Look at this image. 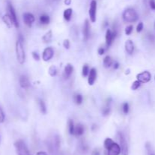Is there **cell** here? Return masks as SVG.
Listing matches in <instances>:
<instances>
[{
  "mask_svg": "<svg viewBox=\"0 0 155 155\" xmlns=\"http://www.w3.org/2000/svg\"><path fill=\"white\" fill-rule=\"evenodd\" d=\"M92 155H100L99 150H97V149H95V150H93V152H92Z\"/></svg>",
  "mask_w": 155,
  "mask_h": 155,
  "instance_id": "43",
  "label": "cell"
},
{
  "mask_svg": "<svg viewBox=\"0 0 155 155\" xmlns=\"http://www.w3.org/2000/svg\"><path fill=\"white\" fill-rule=\"evenodd\" d=\"M16 151L18 155H32L30 150L27 148V145L22 140H18L14 143Z\"/></svg>",
  "mask_w": 155,
  "mask_h": 155,
  "instance_id": "5",
  "label": "cell"
},
{
  "mask_svg": "<svg viewBox=\"0 0 155 155\" xmlns=\"http://www.w3.org/2000/svg\"><path fill=\"white\" fill-rule=\"evenodd\" d=\"M97 79V71L95 68H92L89 71V75H88V84L89 85H93Z\"/></svg>",
  "mask_w": 155,
  "mask_h": 155,
  "instance_id": "14",
  "label": "cell"
},
{
  "mask_svg": "<svg viewBox=\"0 0 155 155\" xmlns=\"http://www.w3.org/2000/svg\"><path fill=\"white\" fill-rule=\"evenodd\" d=\"M154 29H155V22H154Z\"/></svg>",
  "mask_w": 155,
  "mask_h": 155,
  "instance_id": "50",
  "label": "cell"
},
{
  "mask_svg": "<svg viewBox=\"0 0 155 155\" xmlns=\"http://www.w3.org/2000/svg\"><path fill=\"white\" fill-rule=\"evenodd\" d=\"M60 137L58 135H54L48 138L46 141V146L51 155L58 154L59 148H60Z\"/></svg>",
  "mask_w": 155,
  "mask_h": 155,
  "instance_id": "1",
  "label": "cell"
},
{
  "mask_svg": "<svg viewBox=\"0 0 155 155\" xmlns=\"http://www.w3.org/2000/svg\"><path fill=\"white\" fill-rule=\"evenodd\" d=\"M37 155H48V153L44 151H39L37 153Z\"/></svg>",
  "mask_w": 155,
  "mask_h": 155,
  "instance_id": "45",
  "label": "cell"
},
{
  "mask_svg": "<svg viewBox=\"0 0 155 155\" xmlns=\"http://www.w3.org/2000/svg\"><path fill=\"white\" fill-rule=\"evenodd\" d=\"M123 19L125 22L134 23L139 20V14L134 8H128L123 13Z\"/></svg>",
  "mask_w": 155,
  "mask_h": 155,
  "instance_id": "3",
  "label": "cell"
},
{
  "mask_svg": "<svg viewBox=\"0 0 155 155\" xmlns=\"http://www.w3.org/2000/svg\"><path fill=\"white\" fill-rule=\"evenodd\" d=\"M105 49L104 47H99L98 50V53L100 56H102V55L105 54Z\"/></svg>",
  "mask_w": 155,
  "mask_h": 155,
  "instance_id": "41",
  "label": "cell"
},
{
  "mask_svg": "<svg viewBox=\"0 0 155 155\" xmlns=\"http://www.w3.org/2000/svg\"><path fill=\"white\" fill-rule=\"evenodd\" d=\"M40 22L42 24H49L50 22V18H49V15L47 14H42L41 16L40 17Z\"/></svg>",
  "mask_w": 155,
  "mask_h": 155,
  "instance_id": "24",
  "label": "cell"
},
{
  "mask_svg": "<svg viewBox=\"0 0 155 155\" xmlns=\"http://www.w3.org/2000/svg\"><path fill=\"white\" fill-rule=\"evenodd\" d=\"M118 139L119 142H120V146L121 147V153H122V155H128V143H127V140H126L125 136L124 135L122 132H118Z\"/></svg>",
  "mask_w": 155,
  "mask_h": 155,
  "instance_id": "6",
  "label": "cell"
},
{
  "mask_svg": "<svg viewBox=\"0 0 155 155\" xmlns=\"http://www.w3.org/2000/svg\"><path fill=\"white\" fill-rule=\"evenodd\" d=\"M23 20H24V22L27 27H32L33 24L35 21V17L33 14L29 12H26L23 14Z\"/></svg>",
  "mask_w": 155,
  "mask_h": 155,
  "instance_id": "11",
  "label": "cell"
},
{
  "mask_svg": "<svg viewBox=\"0 0 155 155\" xmlns=\"http://www.w3.org/2000/svg\"><path fill=\"white\" fill-rule=\"evenodd\" d=\"M149 5L151 9L155 10V0H149Z\"/></svg>",
  "mask_w": 155,
  "mask_h": 155,
  "instance_id": "40",
  "label": "cell"
},
{
  "mask_svg": "<svg viewBox=\"0 0 155 155\" xmlns=\"http://www.w3.org/2000/svg\"><path fill=\"white\" fill-rule=\"evenodd\" d=\"M15 52H16V57H17V60L18 63L21 65H23L25 63L26 60V54L25 50H24V44H23V41L18 40L16 41L15 44Z\"/></svg>",
  "mask_w": 155,
  "mask_h": 155,
  "instance_id": "2",
  "label": "cell"
},
{
  "mask_svg": "<svg viewBox=\"0 0 155 155\" xmlns=\"http://www.w3.org/2000/svg\"><path fill=\"white\" fill-rule=\"evenodd\" d=\"M146 151H147V155H155V151L153 149V147L149 142L146 143L145 144Z\"/></svg>",
  "mask_w": 155,
  "mask_h": 155,
  "instance_id": "27",
  "label": "cell"
},
{
  "mask_svg": "<svg viewBox=\"0 0 155 155\" xmlns=\"http://www.w3.org/2000/svg\"><path fill=\"white\" fill-rule=\"evenodd\" d=\"M67 126H68V132H69V134L74 135L75 126H74V123H73V120L72 119L68 120Z\"/></svg>",
  "mask_w": 155,
  "mask_h": 155,
  "instance_id": "25",
  "label": "cell"
},
{
  "mask_svg": "<svg viewBox=\"0 0 155 155\" xmlns=\"http://www.w3.org/2000/svg\"><path fill=\"white\" fill-rule=\"evenodd\" d=\"M111 98H108L106 101L105 107L102 109V115L104 116H106L111 112Z\"/></svg>",
  "mask_w": 155,
  "mask_h": 155,
  "instance_id": "19",
  "label": "cell"
},
{
  "mask_svg": "<svg viewBox=\"0 0 155 155\" xmlns=\"http://www.w3.org/2000/svg\"><path fill=\"white\" fill-rule=\"evenodd\" d=\"M143 28H144V24H143L142 22H139V24L137 25V27H136V31H137L138 33L142 32Z\"/></svg>",
  "mask_w": 155,
  "mask_h": 155,
  "instance_id": "37",
  "label": "cell"
},
{
  "mask_svg": "<svg viewBox=\"0 0 155 155\" xmlns=\"http://www.w3.org/2000/svg\"><path fill=\"white\" fill-rule=\"evenodd\" d=\"M154 80H155V77H154Z\"/></svg>",
  "mask_w": 155,
  "mask_h": 155,
  "instance_id": "51",
  "label": "cell"
},
{
  "mask_svg": "<svg viewBox=\"0 0 155 155\" xmlns=\"http://www.w3.org/2000/svg\"><path fill=\"white\" fill-rule=\"evenodd\" d=\"M89 71H90V69H89V67L88 65L85 64L83 66H82V75L83 77H86L89 75Z\"/></svg>",
  "mask_w": 155,
  "mask_h": 155,
  "instance_id": "31",
  "label": "cell"
},
{
  "mask_svg": "<svg viewBox=\"0 0 155 155\" xmlns=\"http://www.w3.org/2000/svg\"><path fill=\"white\" fill-rule=\"evenodd\" d=\"M82 100H83L82 96L81 95H79V94H77V95H76L74 96V101L75 103H76V104H77V105H80V104H82Z\"/></svg>",
  "mask_w": 155,
  "mask_h": 155,
  "instance_id": "32",
  "label": "cell"
},
{
  "mask_svg": "<svg viewBox=\"0 0 155 155\" xmlns=\"http://www.w3.org/2000/svg\"><path fill=\"white\" fill-rule=\"evenodd\" d=\"M7 10H8V14H9V16L11 17L13 23H14V27H16V28H18L19 27V22H18V17H17L16 11L14 10V7H13L12 4L10 2H8V3H7Z\"/></svg>",
  "mask_w": 155,
  "mask_h": 155,
  "instance_id": "7",
  "label": "cell"
},
{
  "mask_svg": "<svg viewBox=\"0 0 155 155\" xmlns=\"http://www.w3.org/2000/svg\"><path fill=\"white\" fill-rule=\"evenodd\" d=\"M119 67H120V64H119L117 62H114V65H113V68H114V70H117V69H118Z\"/></svg>",
  "mask_w": 155,
  "mask_h": 155,
  "instance_id": "42",
  "label": "cell"
},
{
  "mask_svg": "<svg viewBox=\"0 0 155 155\" xmlns=\"http://www.w3.org/2000/svg\"><path fill=\"white\" fill-rule=\"evenodd\" d=\"M72 14H73V10H72V8H67V9H65L63 14L64 18L65 21H70L72 17Z\"/></svg>",
  "mask_w": 155,
  "mask_h": 155,
  "instance_id": "23",
  "label": "cell"
},
{
  "mask_svg": "<svg viewBox=\"0 0 155 155\" xmlns=\"http://www.w3.org/2000/svg\"><path fill=\"white\" fill-rule=\"evenodd\" d=\"M130 111V105L128 103H124L123 104V112L124 114H128Z\"/></svg>",
  "mask_w": 155,
  "mask_h": 155,
  "instance_id": "34",
  "label": "cell"
},
{
  "mask_svg": "<svg viewBox=\"0 0 155 155\" xmlns=\"http://www.w3.org/2000/svg\"><path fill=\"white\" fill-rule=\"evenodd\" d=\"M19 84L20 86L23 89H27L30 86V82L27 76L26 75H21L19 79Z\"/></svg>",
  "mask_w": 155,
  "mask_h": 155,
  "instance_id": "15",
  "label": "cell"
},
{
  "mask_svg": "<svg viewBox=\"0 0 155 155\" xmlns=\"http://www.w3.org/2000/svg\"><path fill=\"white\" fill-rule=\"evenodd\" d=\"M63 46H64V47L65 49H67V50H68V49L70 48V41H69V40L66 39V40H64Z\"/></svg>",
  "mask_w": 155,
  "mask_h": 155,
  "instance_id": "38",
  "label": "cell"
},
{
  "mask_svg": "<svg viewBox=\"0 0 155 155\" xmlns=\"http://www.w3.org/2000/svg\"><path fill=\"white\" fill-rule=\"evenodd\" d=\"M64 4L66 5H70L71 4V0H64Z\"/></svg>",
  "mask_w": 155,
  "mask_h": 155,
  "instance_id": "44",
  "label": "cell"
},
{
  "mask_svg": "<svg viewBox=\"0 0 155 155\" xmlns=\"http://www.w3.org/2000/svg\"><path fill=\"white\" fill-rule=\"evenodd\" d=\"M108 21H105V22H104V25H103V27H107L108 26Z\"/></svg>",
  "mask_w": 155,
  "mask_h": 155,
  "instance_id": "46",
  "label": "cell"
},
{
  "mask_svg": "<svg viewBox=\"0 0 155 155\" xmlns=\"http://www.w3.org/2000/svg\"><path fill=\"white\" fill-rule=\"evenodd\" d=\"M103 65H104V67L106 68V69L111 67L114 65V61H113L112 58L109 56H105L104 60H103Z\"/></svg>",
  "mask_w": 155,
  "mask_h": 155,
  "instance_id": "20",
  "label": "cell"
},
{
  "mask_svg": "<svg viewBox=\"0 0 155 155\" xmlns=\"http://www.w3.org/2000/svg\"><path fill=\"white\" fill-rule=\"evenodd\" d=\"M39 107H40V112L43 114H46L47 112V108H46V104L42 99L39 100Z\"/></svg>",
  "mask_w": 155,
  "mask_h": 155,
  "instance_id": "26",
  "label": "cell"
},
{
  "mask_svg": "<svg viewBox=\"0 0 155 155\" xmlns=\"http://www.w3.org/2000/svg\"><path fill=\"white\" fill-rule=\"evenodd\" d=\"M57 68L55 66H51L49 69V74L51 77H55L57 75Z\"/></svg>",
  "mask_w": 155,
  "mask_h": 155,
  "instance_id": "30",
  "label": "cell"
},
{
  "mask_svg": "<svg viewBox=\"0 0 155 155\" xmlns=\"http://www.w3.org/2000/svg\"><path fill=\"white\" fill-rule=\"evenodd\" d=\"M70 34H71V37L73 40H76L78 37V30L76 28V26H73L70 30Z\"/></svg>",
  "mask_w": 155,
  "mask_h": 155,
  "instance_id": "28",
  "label": "cell"
},
{
  "mask_svg": "<svg viewBox=\"0 0 155 155\" xmlns=\"http://www.w3.org/2000/svg\"><path fill=\"white\" fill-rule=\"evenodd\" d=\"M2 21L5 23L6 27L9 29L11 28V27L14 26V23H13L12 19H11V18L9 16V14H8V13L2 16Z\"/></svg>",
  "mask_w": 155,
  "mask_h": 155,
  "instance_id": "18",
  "label": "cell"
},
{
  "mask_svg": "<svg viewBox=\"0 0 155 155\" xmlns=\"http://www.w3.org/2000/svg\"><path fill=\"white\" fill-rule=\"evenodd\" d=\"M54 50H53L52 47L49 46V47H46L44 50H43V59L45 62H49V60L52 59L53 56H54Z\"/></svg>",
  "mask_w": 155,
  "mask_h": 155,
  "instance_id": "10",
  "label": "cell"
},
{
  "mask_svg": "<svg viewBox=\"0 0 155 155\" xmlns=\"http://www.w3.org/2000/svg\"><path fill=\"white\" fill-rule=\"evenodd\" d=\"M118 35V30H111L108 29L106 30V34H105V45H106L107 48H109L110 46L112 45L113 42L115 40L116 37Z\"/></svg>",
  "mask_w": 155,
  "mask_h": 155,
  "instance_id": "4",
  "label": "cell"
},
{
  "mask_svg": "<svg viewBox=\"0 0 155 155\" xmlns=\"http://www.w3.org/2000/svg\"><path fill=\"white\" fill-rule=\"evenodd\" d=\"M136 78H137V80L141 82L142 84H145L150 82L151 79V75L148 71H145V72L138 74L136 75Z\"/></svg>",
  "mask_w": 155,
  "mask_h": 155,
  "instance_id": "9",
  "label": "cell"
},
{
  "mask_svg": "<svg viewBox=\"0 0 155 155\" xmlns=\"http://www.w3.org/2000/svg\"><path fill=\"white\" fill-rule=\"evenodd\" d=\"M133 25L127 26L125 29V34H127V35H130V34H132V32H133Z\"/></svg>",
  "mask_w": 155,
  "mask_h": 155,
  "instance_id": "35",
  "label": "cell"
},
{
  "mask_svg": "<svg viewBox=\"0 0 155 155\" xmlns=\"http://www.w3.org/2000/svg\"><path fill=\"white\" fill-rule=\"evenodd\" d=\"M52 30H49L48 32H46V34L43 35V43H50L51 41H52Z\"/></svg>",
  "mask_w": 155,
  "mask_h": 155,
  "instance_id": "22",
  "label": "cell"
},
{
  "mask_svg": "<svg viewBox=\"0 0 155 155\" xmlns=\"http://www.w3.org/2000/svg\"><path fill=\"white\" fill-rule=\"evenodd\" d=\"M32 56H33V59H35L36 61H39L40 59V56L37 52H33L32 53Z\"/></svg>",
  "mask_w": 155,
  "mask_h": 155,
  "instance_id": "39",
  "label": "cell"
},
{
  "mask_svg": "<svg viewBox=\"0 0 155 155\" xmlns=\"http://www.w3.org/2000/svg\"><path fill=\"white\" fill-rule=\"evenodd\" d=\"M0 144H1V138H0Z\"/></svg>",
  "mask_w": 155,
  "mask_h": 155,
  "instance_id": "49",
  "label": "cell"
},
{
  "mask_svg": "<svg viewBox=\"0 0 155 155\" xmlns=\"http://www.w3.org/2000/svg\"><path fill=\"white\" fill-rule=\"evenodd\" d=\"M141 85H142L141 82H139V81H138V80L135 81V82H133V83L132 84L131 89L133 90V91H136V90L139 89V88H140Z\"/></svg>",
  "mask_w": 155,
  "mask_h": 155,
  "instance_id": "33",
  "label": "cell"
},
{
  "mask_svg": "<svg viewBox=\"0 0 155 155\" xmlns=\"http://www.w3.org/2000/svg\"><path fill=\"white\" fill-rule=\"evenodd\" d=\"M135 46L133 42L131 40H128L125 43V50L129 55H132L134 52Z\"/></svg>",
  "mask_w": 155,
  "mask_h": 155,
  "instance_id": "17",
  "label": "cell"
},
{
  "mask_svg": "<svg viewBox=\"0 0 155 155\" xmlns=\"http://www.w3.org/2000/svg\"><path fill=\"white\" fill-rule=\"evenodd\" d=\"M73 67L71 64H67L64 67L63 72V77L64 79H68L71 76L72 73H73Z\"/></svg>",
  "mask_w": 155,
  "mask_h": 155,
  "instance_id": "16",
  "label": "cell"
},
{
  "mask_svg": "<svg viewBox=\"0 0 155 155\" xmlns=\"http://www.w3.org/2000/svg\"><path fill=\"white\" fill-rule=\"evenodd\" d=\"M121 153V147L120 144L114 142L108 150H107L106 155H120Z\"/></svg>",
  "mask_w": 155,
  "mask_h": 155,
  "instance_id": "12",
  "label": "cell"
},
{
  "mask_svg": "<svg viewBox=\"0 0 155 155\" xmlns=\"http://www.w3.org/2000/svg\"><path fill=\"white\" fill-rule=\"evenodd\" d=\"M96 126H97L95 125V124H94V125L92 126V131H95V129L96 128Z\"/></svg>",
  "mask_w": 155,
  "mask_h": 155,
  "instance_id": "47",
  "label": "cell"
},
{
  "mask_svg": "<svg viewBox=\"0 0 155 155\" xmlns=\"http://www.w3.org/2000/svg\"><path fill=\"white\" fill-rule=\"evenodd\" d=\"M82 33H83L84 40L87 41L90 37V24H89V21L88 19L85 20V22H84Z\"/></svg>",
  "mask_w": 155,
  "mask_h": 155,
  "instance_id": "13",
  "label": "cell"
},
{
  "mask_svg": "<svg viewBox=\"0 0 155 155\" xmlns=\"http://www.w3.org/2000/svg\"><path fill=\"white\" fill-rule=\"evenodd\" d=\"M147 1H148V0H143V2H144L145 4L147 3Z\"/></svg>",
  "mask_w": 155,
  "mask_h": 155,
  "instance_id": "48",
  "label": "cell"
},
{
  "mask_svg": "<svg viewBox=\"0 0 155 155\" xmlns=\"http://www.w3.org/2000/svg\"><path fill=\"white\" fill-rule=\"evenodd\" d=\"M5 113H4V111L2 110V108L0 107V124L2 122H4V121H5Z\"/></svg>",
  "mask_w": 155,
  "mask_h": 155,
  "instance_id": "36",
  "label": "cell"
},
{
  "mask_svg": "<svg viewBox=\"0 0 155 155\" xmlns=\"http://www.w3.org/2000/svg\"><path fill=\"white\" fill-rule=\"evenodd\" d=\"M114 141H113L112 139L110 138H107L105 140V142H104V146H105L106 150H108V149L112 146V144H114Z\"/></svg>",
  "mask_w": 155,
  "mask_h": 155,
  "instance_id": "29",
  "label": "cell"
},
{
  "mask_svg": "<svg viewBox=\"0 0 155 155\" xmlns=\"http://www.w3.org/2000/svg\"><path fill=\"white\" fill-rule=\"evenodd\" d=\"M84 132H85V129H84V126L82 125V124H77V125L75 126L74 129V135L76 136H81L83 135Z\"/></svg>",
  "mask_w": 155,
  "mask_h": 155,
  "instance_id": "21",
  "label": "cell"
},
{
  "mask_svg": "<svg viewBox=\"0 0 155 155\" xmlns=\"http://www.w3.org/2000/svg\"><path fill=\"white\" fill-rule=\"evenodd\" d=\"M96 13H97V2L95 0H92L90 3V7L89 10V15L90 21L92 23L96 21Z\"/></svg>",
  "mask_w": 155,
  "mask_h": 155,
  "instance_id": "8",
  "label": "cell"
}]
</instances>
